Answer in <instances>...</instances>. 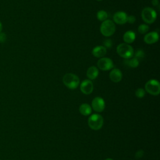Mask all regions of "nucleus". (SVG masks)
<instances>
[{
    "instance_id": "obj_1",
    "label": "nucleus",
    "mask_w": 160,
    "mask_h": 160,
    "mask_svg": "<svg viewBox=\"0 0 160 160\" xmlns=\"http://www.w3.org/2000/svg\"><path fill=\"white\" fill-rule=\"evenodd\" d=\"M64 84L70 89H76L79 85V79L78 76L72 73H66L62 78Z\"/></svg>"
},
{
    "instance_id": "obj_2",
    "label": "nucleus",
    "mask_w": 160,
    "mask_h": 160,
    "mask_svg": "<svg viewBox=\"0 0 160 160\" xmlns=\"http://www.w3.org/2000/svg\"><path fill=\"white\" fill-rule=\"evenodd\" d=\"M116 51L121 57L125 59L133 57L134 52L132 47L130 44L126 43L119 44L116 48Z\"/></svg>"
},
{
    "instance_id": "obj_3",
    "label": "nucleus",
    "mask_w": 160,
    "mask_h": 160,
    "mask_svg": "<svg viewBox=\"0 0 160 160\" xmlns=\"http://www.w3.org/2000/svg\"><path fill=\"white\" fill-rule=\"evenodd\" d=\"M116 31V26L114 22L110 20L106 19L101 24L100 26V31L101 33L106 37H109L112 36Z\"/></svg>"
},
{
    "instance_id": "obj_4",
    "label": "nucleus",
    "mask_w": 160,
    "mask_h": 160,
    "mask_svg": "<svg viewBox=\"0 0 160 160\" xmlns=\"http://www.w3.org/2000/svg\"><path fill=\"white\" fill-rule=\"evenodd\" d=\"M104 120L99 114H93L88 118V125L93 130L100 129L103 125Z\"/></svg>"
},
{
    "instance_id": "obj_5",
    "label": "nucleus",
    "mask_w": 160,
    "mask_h": 160,
    "mask_svg": "<svg viewBox=\"0 0 160 160\" xmlns=\"http://www.w3.org/2000/svg\"><path fill=\"white\" fill-rule=\"evenodd\" d=\"M141 17L145 22L148 24H152L156 21L157 18V14L155 10L152 8L146 7L142 9L141 12Z\"/></svg>"
},
{
    "instance_id": "obj_6",
    "label": "nucleus",
    "mask_w": 160,
    "mask_h": 160,
    "mask_svg": "<svg viewBox=\"0 0 160 160\" xmlns=\"http://www.w3.org/2000/svg\"><path fill=\"white\" fill-rule=\"evenodd\" d=\"M145 90L151 95H158L160 92L159 82L156 79L149 80L145 84Z\"/></svg>"
},
{
    "instance_id": "obj_7",
    "label": "nucleus",
    "mask_w": 160,
    "mask_h": 160,
    "mask_svg": "<svg viewBox=\"0 0 160 160\" xmlns=\"http://www.w3.org/2000/svg\"><path fill=\"white\" fill-rule=\"evenodd\" d=\"M99 69L102 71H109L114 68L112 61L109 58H101L97 63Z\"/></svg>"
},
{
    "instance_id": "obj_8",
    "label": "nucleus",
    "mask_w": 160,
    "mask_h": 160,
    "mask_svg": "<svg viewBox=\"0 0 160 160\" xmlns=\"http://www.w3.org/2000/svg\"><path fill=\"white\" fill-rule=\"evenodd\" d=\"M92 109L98 112L103 111L105 108V102L104 99L101 97H96L92 101Z\"/></svg>"
},
{
    "instance_id": "obj_9",
    "label": "nucleus",
    "mask_w": 160,
    "mask_h": 160,
    "mask_svg": "<svg viewBox=\"0 0 160 160\" xmlns=\"http://www.w3.org/2000/svg\"><path fill=\"white\" fill-rule=\"evenodd\" d=\"M80 90L84 94H89L93 91V84L91 80L85 79L80 84Z\"/></svg>"
},
{
    "instance_id": "obj_10",
    "label": "nucleus",
    "mask_w": 160,
    "mask_h": 160,
    "mask_svg": "<svg viewBox=\"0 0 160 160\" xmlns=\"http://www.w3.org/2000/svg\"><path fill=\"white\" fill-rule=\"evenodd\" d=\"M128 15L125 12L118 11L113 15V22L118 24H124L127 22Z\"/></svg>"
},
{
    "instance_id": "obj_11",
    "label": "nucleus",
    "mask_w": 160,
    "mask_h": 160,
    "mask_svg": "<svg viewBox=\"0 0 160 160\" xmlns=\"http://www.w3.org/2000/svg\"><path fill=\"white\" fill-rule=\"evenodd\" d=\"M159 39V34L156 31L146 33L144 37V41L148 44L156 43Z\"/></svg>"
},
{
    "instance_id": "obj_12",
    "label": "nucleus",
    "mask_w": 160,
    "mask_h": 160,
    "mask_svg": "<svg viewBox=\"0 0 160 160\" xmlns=\"http://www.w3.org/2000/svg\"><path fill=\"white\" fill-rule=\"evenodd\" d=\"M122 74L120 69L118 68H112L109 73V78L114 82H118L121 81Z\"/></svg>"
},
{
    "instance_id": "obj_13",
    "label": "nucleus",
    "mask_w": 160,
    "mask_h": 160,
    "mask_svg": "<svg viewBox=\"0 0 160 160\" xmlns=\"http://www.w3.org/2000/svg\"><path fill=\"white\" fill-rule=\"evenodd\" d=\"M107 52L106 48L103 46H97L92 50V55L96 58H103Z\"/></svg>"
},
{
    "instance_id": "obj_14",
    "label": "nucleus",
    "mask_w": 160,
    "mask_h": 160,
    "mask_svg": "<svg viewBox=\"0 0 160 160\" xmlns=\"http://www.w3.org/2000/svg\"><path fill=\"white\" fill-rule=\"evenodd\" d=\"M98 74H99V70L96 66H91L87 70L86 75H87V77L88 78V79H90V80L95 79L98 77Z\"/></svg>"
},
{
    "instance_id": "obj_15",
    "label": "nucleus",
    "mask_w": 160,
    "mask_h": 160,
    "mask_svg": "<svg viewBox=\"0 0 160 160\" xmlns=\"http://www.w3.org/2000/svg\"><path fill=\"white\" fill-rule=\"evenodd\" d=\"M136 39V34L132 31H128L123 35V40L126 44H131Z\"/></svg>"
},
{
    "instance_id": "obj_16",
    "label": "nucleus",
    "mask_w": 160,
    "mask_h": 160,
    "mask_svg": "<svg viewBox=\"0 0 160 160\" xmlns=\"http://www.w3.org/2000/svg\"><path fill=\"white\" fill-rule=\"evenodd\" d=\"M79 111L82 115L88 116L91 113L92 109L89 104H88L87 103H83L79 106Z\"/></svg>"
},
{
    "instance_id": "obj_17",
    "label": "nucleus",
    "mask_w": 160,
    "mask_h": 160,
    "mask_svg": "<svg viewBox=\"0 0 160 160\" xmlns=\"http://www.w3.org/2000/svg\"><path fill=\"white\" fill-rule=\"evenodd\" d=\"M125 64H126L128 67L132 68H136L139 66V61L135 58L134 57H132L129 59H126L124 61Z\"/></svg>"
},
{
    "instance_id": "obj_18",
    "label": "nucleus",
    "mask_w": 160,
    "mask_h": 160,
    "mask_svg": "<svg viewBox=\"0 0 160 160\" xmlns=\"http://www.w3.org/2000/svg\"><path fill=\"white\" fill-rule=\"evenodd\" d=\"M108 17V13L104 10H100L97 12V18L101 21H104L106 20Z\"/></svg>"
},
{
    "instance_id": "obj_19",
    "label": "nucleus",
    "mask_w": 160,
    "mask_h": 160,
    "mask_svg": "<svg viewBox=\"0 0 160 160\" xmlns=\"http://www.w3.org/2000/svg\"><path fill=\"white\" fill-rule=\"evenodd\" d=\"M149 26L147 24H142L138 26V31L140 34H146L149 31Z\"/></svg>"
},
{
    "instance_id": "obj_20",
    "label": "nucleus",
    "mask_w": 160,
    "mask_h": 160,
    "mask_svg": "<svg viewBox=\"0 0 160 160\" xmlns=\"http://www.w3.org/2000/svg\"><path fill=\"white\" fill-rule=\"evenodd\" d=\"M144 52L142 49H138L135 52H134L133 56L139 61V60H141L144 58Z\"/></svg>"
},
{
    "instance_id": "obj_21",
    "label": "nucleus",
    "mask_w": 160,
    "mask_h": 160,
    "mask_svg": "<svg viewBox=\"0 0 160 160\" xmlns=\"http://www.w3.org/2000/svg\"><path fill=\"white\" fill-rule=\"evenodd\" d=\"M135 94L138 98H142L145 96V90L142 88H138L136 89Z\"/></svg>"
},
{
    "instance_id": "obj_22",
    "label": "nucleus",
    "mask_w": 160,
    "mask_h": 160,
    "mask_svg": "<svg viewBox=\"0 0 160 160\" xmlns=\"http://www.w3.org/2000/svg\"><path fill=\"white\" fill-rule=\"evenodd\" d=\"M103 44V46H104L106 48H111L112 46V41L110 39H107L105 41H104Z\"/></svg>"
},
{
    "instance_id": "obj_23",
    "label": "nucleus",
    "mask_w": 160,
    "mask_h": 160,
    "mask_svg": "<svg viewBox=\"0 0 160 160\" xmlns=\"http://www.w3.org/2000/svg\"><path fill=\"white\" fill-rule=\"evenodd\" d=\"M136 21V18L135 16L131 15V16H128L127 18V22L130 23V24H133Z\"/></svg>"
},
{
    "instance_id": "obj_24",
    "label": "nucleus",
    "mask_w": 160,
    "mask_h": 160,
    "mask_svg": "<svg viewBox=\"0 0 160 160\" xmlns=\"http://www.w3.org/2000/svg\"><path fill=\"white\" fill-rule=\"evenodd\" d=\"M144 155V151L142 149H140L139 151H138L136 154H135V157L137 159H139L141 158H142Z\"/></svg>"
},
{
    "instance_id": "obj_25",
    "label": "nucleus",
    "mask_w": 160,
    "mask_h": 160,
    "mask_svg": "<svg viewBox=\"0 0 160 160\" xmlns=\"http://www.w3.org/2000/svg\"><path fill=\"white\" fill-rule=\"evenodd\" d=\"M6 40V35L3 32H0V43H4Z\"/></svg>"
},
{
    "instance_id": "obj_26",
    "label": "nucleus",
    "mask_w": 160,
    "mask_h": 160,
    "mask_svg": "<svg viewBox=\"0 0 160 160\" xmlns=\"http://www.w3.org/2000/svg\"><path fill=\"white\" fill-rule=\"evenodd\" d=\"M152 4L154 6H156L159 4V1L158 0H152Z\"/></svg>"
},
{
    "instance_id": "obj_27",
    "label": "nucleus",
    "mask_w": 160,
    "mask_h": 160,
    "mask_svg": "<svg viewBox=\"0 0 160 160\" xmlns=\"http://www.w3.org/2000/svg\"><path fill=\"white\" fill-rule=\"evenodd\" d=\"M2 29V23L0 21V32H1Z\"/></svg>"
},
{
    "instance_id": "obj_28",
    "label": "nucleus",
    "mask_w": 160,
    "mask_h": 160,
    "mask_svg": "<svg viewBox=\"0 0 160 160\" xmlns=\"http://www.w3.org/2000/svg\"><path fill=\"white\" fill-rule=\"evenodd\" d=\"M105 160H113L112 158H107V159H106Z\"/></svg>"
},
{
    "instance_id": "obj_29",
    "label": "nucleus",
    "mask_w": 160,
    "mask_h": 160,
    "mask_svg": "<svg viewBox=\"0 0 160 160\" xmlns=\"http://www.w3.org/2000/svg\"><path fill=\"white\" fill-rule=\"evenodd\" d=\"M97 1H102V0H97Z\"/></svg>"
}]
</instances>
